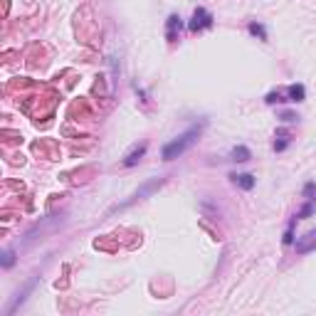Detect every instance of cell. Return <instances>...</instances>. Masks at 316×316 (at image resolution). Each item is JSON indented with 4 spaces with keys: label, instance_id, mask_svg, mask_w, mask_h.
<instances>
[{
    "label": "cell",
    "instance_id": "16",
    "mask_svg": "<svg viewBox=\"0 0 316 316\" xmlns=\"http://www.w3.org/2000/svg\"><path fill=\"white\" fill-rule=\"evenodd\" d=\"M299 116L294 114V111H282V121H287V123H292V121H296Z\"/></svg>",
    "mask_w": 316,
    "mask_h": 316
},
{
    "label": "cell",
    "instance_id": "11",
    "mask_svg": "<svg viewBox=\"0 0 316 316\" xmlns=\"http://www.w3.org/2000/svg\"><path fill=\"white\" fill-rule=\"evenodd\" d=\"M265 101H267V104H284V101H289V99H287V92H284V89H277V92H269V94L265 97Z\"/></svg>",
    "mask_w": 316,
    "mask_h": 316
},
{
    "label": "cell",
    "instance_id": "12",
    "mask_svg": "<svg viewBox=\"0 0 316 316\" xmlns=\"http://www.w3.org/2000/svg\"><path fill=\"white\" fill-rule=\"evenodd\" d=\"M314 210H316V200H306L304 205H301V210L294 215L296 220H306L309 215H314Z\"/></svg>",
    "mask_w": 316,
    "mask_h": 316
},
{
    "label": "cell",
    "instance_id": "15",
    "mask_svg": "<svg viewBox=\"0 0 316 316\" xmlns=\"http://www.w3.org/2000/svg\"><path fill=\"white\" fill-rule=\"evenodd\" d=\"M13 265H15V252H13V249H5V252H3V267L10 269Z\"/></svg>",
    "mask_w": 316,
    "mask_h": 316
},
{
    "label": "cell",
    "instance_id": "6",
    "mask_svg": "<svg viewBox=\"0 0 316 316\" xmlns=\"http://www.w3.org/2000/svg\"><path fill=\"white\" fill-rule=\"evenodd\" d=\"M146 148H148V144H146V141H144V144H139V146H134V151L123 158V168H134V166H136V163L144 158Z\"/></svg>",
    "mask_w": 316,
    "mask_h": 316
},
{
    "label": "cell",
    "instance_id": "4",
    "mask_svg": "<svg viewBox=\"0 0 316 316\" xmlns=\"http://www.w3.org/2000/svg\"><path fill=\"white\" fill-rule=\"evenodd\" d=\"M311 249H316V230H309L304 237L296 240V252L299 255H306V252H311Z\"/></svg>",
    "mask_w": 316,
    "mask_h": 316
},
{
    "label": "cell",
    "instance_id": "10",
    "mask_svg": "<svg viewBox=\"0 0 316 316\" xmlns=\"http://www.w3.org/2000/svg\"><path fill=\"white\" fill-rule=\"evenodd\" d=\"M247 32H249L252 37H257V40L267 42V30H265V25H262V23H255V20H252V23L247 25Z\"/></svg>",
    "mask_w": 316,
    "mask_h": 316
},
{
    "label": "cell",
    "instance_id": "9",
    "mask_svg": "<svg viewBox=\"0 0 316 316\" xmlns=\"http://www.w3.org/2000/svg\"><path fill=\"white\" fill-rule=\"evenodd\" d=\"M230 158H232L235 163H247V161L252 158V151H249L247 146H242V144H240V146H235V148L230 151Z\"/></svg>",
    "mask_w": 316,
    "mask_h": 316
},
{
    "label": "cell",
    "instance_id": "7",
    "mask_svg": "<svg viewBox=\"0 0 316 316\" xmlns=\"http://www.w3.org/2000/svg\"><path fill=\"white\" fill-rule=\"evenodd\" d=\"M284 92H287V99H289V101H294V104H301V101L306 99V89H304V84H289Z\"/></svg>",
    "mask_w": 316,
    "mask_h": 316
},
{
    "label": "cell",
    "instance_id": "3",
    "mask_svg": "<svg viewBox=\"0 0 316 316\" xmlns=\"http://www.w3.org/2000/svg\"><path fill=\"white\" fill-rule=\"evenodd\" d=\"M180 32H183V18L175 15V13L168 15V20H166V40L168 42H178Z\"/></svg>",
    "mask_w": 316,
    "mask_h": 316
},
{
    "label": "cell",
    "instance_id": "13",
    "mask_svg": "<svg viewBox=\"0 0 316 316\" xmlns=\"http://www.w3.org/2000/svg\"><path fill=\"white\" fill-rule=\"evenodd\" d=\"M301 195H304V200H316V183H314V180H309V183L301 188Z\"/></svg>",
    "mask_w": 316,
    "mask_h": 316
},
{
    "label": "cell",
    "instance_id": "5",
    "mask_svg": "<svg viewBox=\"0 0 316 316\" xmlns=\"http://www.w3.org/2000/svg\"><path fill=\"white\" fill-rule=\"evenodd\" d=\"M230 178H232V183H235L237 188H242V191H252V188H255V183H257V178L252 175V173H232Z\"/></svg>",
    "mask_w": 316,
    "mask_h": 316
},
{
    "label": "cell",
    "instance_id": "2",
    "mask_svg": "<svg viewBox=\"0 0 316 316\" xmlns=\"http://www.w3.org/2000/svg\"><path fill=\"white\" fill-rule=\"evenodd\" d=\"M215 25V18L205 10V8H195L193 18H191V25H188V30H191V35H198L203 30H210Z\"/></svg>",
    "mask_w": 316,
    "mask_h": 316
},
{
    "label": "cell",
    "instance_id": "1",
    "mask_svg": "<svg viewBox=\"0 0 316 316\" xmlns=\"http://www.w3.org/2000/svg\"><path fill=\"white\" fill-rule=\"evenodd\" d=\"M205 126H208L205 119L198 121V123H193V126H188V129H185L180 136H175L173 141H168V144L161 148V158H163V161H175V158H180L191 146H195V141L200 139V134H203Z\"/></svg>",
    "mask_w": 316,
    "mask_h": 316
},
{
    "label": "cell",
    "instance_id": "14",
    "mask_svg": "<svg viewBox=\"0 0 316 316\" xmlns=\"http://www.w3.org/2000/svg\"><path fill=\"white\" fill-rule=\"evenodd\" d=\"M296 222H299L296 218H292V220H289V225H287V232H284V240H282L284 244H292V242H294V225H296Z\"/></svg>",
    "mask_w": 316,
    "mask_h": 316
},
{
    "label": "cell",
    "instance_id": "8",
    "mask_svg": "<svg viewBox=\"0 0 316 316\" xmlns=\"http://www.w3.org/2000/svg\"><path fill=\"white\" fill-rule=\"evenodd\" d=\"M274 139H277V141H274V151H277V153L287 151L289 144H292V134H289L287 129H277V136H274Z\"/></svg>",
    "mask_w": 316,
    "mask_h": 316
}]
</instances>
